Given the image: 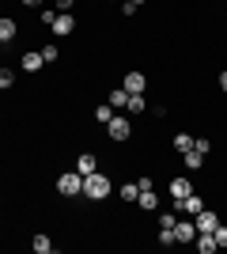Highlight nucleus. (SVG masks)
Wrapping results in <instances>:
<instances>
[{
    "mask_svg": "<svg viewBox=\"0 0 227 254\" xmlns=\"http://www.w3.org/2000/svg\"><path fill=\"white\" fill-rule=\"evenodd\" d=\"M110 179L106 175H98V171H91V175H84V193L91 197V201H102V197H110Z\"/></svg>",
    "mask_w": 227,
    "mask_h": 254,
    "instance_id": "1",
    "label": "nucleus"
},
{
    "mask_svg": "<svg viewBox=\"0 0 227 254\" xmlns=\"http://www.w3.org/2000/svg\"><path fill=\"white\" fill-rule=\"evenodd\" d=\"M57 190L65 193V197L84 193V175H80V171H68V175H61V179H57Z\"/></svg>",
    "mask_w": 227,
    "mask_h": 254,
    "instance_id": "2",
    "label": "nucleus"
},
{
    "mask_svg": "<svg viewBox=\"0 0 227 254\" xmlns=\"http://www.w3.org/2000/svg\"><path fill=\"white\" fill-rule=\"evenodd\" d=\"M106 133H110V140H129V137H133V122L114 114V118L106 122Z\"/></svg>",
    "mask_w": 227,
    "mask_h": 254,
    "instance_id": "3",
    "label": "nucleus"
},
{
    "mask_svg": "<svg viewBox=\"0 0 227 254\" xmlns=\"http://www.w3.org/2000/svg\"><path fill=\"white\" fill-rule=\"evenodd\" d=\"M174 239H178V243H193V239H197V224L178 220V224H174Z\"/></svg>",
    "mask_w": 227,
    "mask_h": 254,
    "instance_id": "4",
    "label": "nucleus"
},
{
    "mask_svg": "<svg viewBox=\"0 0 227 254\" xmlns=\"http://www.w3.org/2000/svg\"><path fill=\"white\" fill-rule=\"evenodd\" d=\"M144 87H148L144 72H129L125 76V91H129V95H144Z\"/></svg>",
    "mask_w": 227,
    "mask_h": 254,
    "instance_id": "5",
    "label": "nucleus"
},
{
    "mask_svg": "<svg viewBox=\"0 0 227 254\" xmlns=\"http://www.w3.org/2000/svg\"><path fill=\"white\" fill-rule=\"evenodd\" d=\"M76 31V19L68 15V11H57V19H53V34H72Z\"/></svg>",
    "mask_w": 227,
    "mask_h": 254,
    "instance_id": "6",
    "label": "nucleus"
},
{
    "mask_svg": "<svg viewBox=\"0 0 227 254\" xmlns=\"http://www.w3.org/2000/svg\"><path fill=\"white\" fill-rule=\"evenodd\" d=\"M193 247H197L201 254H212V251H220V247H216V239H212V232H197Z\"/></svg>",
    "mask_w": 227,
    "mask_h": 254,
    "instance_id": "7",
    "label": "nucleus"
},
{
    "mask_svg": "<svg viewBox=\"0 0 227 254\" xmlns=\"http://www.w3.org/2000/svg\"><path fill=\"white\" fill-rule=\"evenodd\" d=\"M193 224H197V232H212L220 220H216V212H205V209H201V212L193 216Z\"/></svg>",
    "mask_w": 227,
    "mask_h": 254,
    "instance_id": "8",
    "label": "nucleus"
},
{
    "mask_svg": "<svg viewBox=\"0 0 227 254\" xmlns=\"http://www.w3.org/2000/svg\"><path fill=\"white\" fill-rule=\"evenodd\" d=\"M42 50H31V53H23V68H27V72H38V68H42Z\"/></svg>",
    "mask_w": 227,
    "mask_h": 254,
    "instance_id": "9",
    "label": "nucleus"
},
{
    "mask_svg": "<svg viewBox=\"0 0 227 254\" xmlns=\"http://www.w3.org/2000/svg\"><path fill=\"white\" fill-rule=\"evenodd\" d=\"M76 171H80V175H91V171H98V159L91 156V152H84V156L76 159Z\"/></svg>",
    "mask_w": 227,
    "mask_h": 254,
    "instance_id": "10",
    "label": "nucleus"
},
{
    "mask_svg": "<svg viewBox=\"0 0 227 254\" xmlns=\"http://www.w3.org/2000/svg\"><path fill=\"white\" fill-rule=\"evenodd\" d=\"M136 201H140L144 212H155V209H159V197H155V190H140V197H136Z\"/></svg>",
    "mask_w": 227,
    "mask_h": 254,
    "instance_id": "11",
    "label": "nucleus"
},
{
    "mask_svg": "<svg viewBox=\"0 0 227 254\" xmlns=\"http://www.w3.org/2000/svg\"><path fill=\"white\" fill-rule=\"evenodd\" d=\"M15 31H19V27H15V19H8V15H4V19H0V42L8 46L11 38H15Z\"/></svg>",
    "mask_w": 227,
    "mask_h": 254,
    "instance_id": "12",
    "label": "nucleus"
},
{
    "mask_svg": "<svg viewBox=\"0 0 227 254\" xmlns=\"http://www.w3.org/2000/svg\"><path fill=\"white\" fill-rule=\"evenodd\" d=\"M185 193H193V190H189V182H185V179H174L171 182V201H182Z\"/></svg>",
    "mask_w": 227,
    "mask_h": 254,
    "instance_id": "13",
    "label": "nucleus"
},
{
    "mask_svg": "<svg viewBox=\"0 0 227 254\" xmlns=\"http://www.w3.org/2000/svg\"><path fill=\"white\" fill-rule=\"evenodd\" d=\"M201 209H205V201H201L197 193H185V197H182V212H193V216H197Z\"/></svg>",
    "mask_w": 227,
    "mask_h": 254,
    "instance_id": "14",
    "label": "nucleus"
},
{
    "mask_svg": "<svg viewBox=\"0 0 227 254\" xmlns=\"http://www.w3.org/2000/svg\"><path fill=\"white\" fill-rule=\"evenodd\" d=\"M31 247H34V251H38V254H49V251H53V239L38 232V235H34V239H31Z\"/></svg>",
    "mask_w": 227,
    "mask_h": 254,
    "instance_id": "15",
    "label": "nucleus"
},
{
    "mask_svg": "<svg viewBox=\"0 0 227 254\" xmlns=\"http://www.w3.org/2000/svg\"><path fill=\"white\" fill-rule=\"evenodd\" d=\"M185 167H189V171H197V167H205V152H197V148H189V152H185Z\"/></svg>",
    "mask_w": 227,
    "mask_h": 254,
    "instance_id": "16",
    "label": "nucleus"
},
{
    "mask_svg": "<svg viewBox=\"0 0 227 254\" xmlns=\"http://www.w3.org/2000/svg\"><path fill=\"white\" fill-rule=\"evenodd\" d=\"M136 197H140V186H136V182H125V186H121V201H136Z\"/></svg>",
    "mask_w": 227,
    "mask_h": 254,
    "instance_id": "17",
    "label": "nucleus"
},
{
    "mask_svg": "<svg viewBox=\"0 0 227 254\" xmlns=\"http://www.w3.org/2000/svg\"><path fill=\"white\" fill-rule=\"evenodd\" d=\"M125 103H129V91H125V87H121V91H110V106H114V110H121Z\"/></svg>",
    "mask_w": 227,
    "mask_h": 254,
    "instance_id": "18",
    "label": "nucleus"
},
{
    "mask_svg": "<svg viewBox=\"0 0 227 254\" xmlns=\"http://www.w3.org/2000/svg\"><path fill=\"white\" fill-rule=\"evenodd\" d=\"M125 110H129V114H144V95H129Z\"/></svg>",
    "mask_w": 227,
    "mask_h": 254,
    "instance_id": "19",
    "label": "nucleus"
},
{
    "mask_svg": "<svg viewBox=\"0 0 227 254\" xmlns=\"http://www.w3.org/2000/svg\"><path fill=\"white\" fill-rule=\"evenodd\" d=\"M174 148H178V152H189V148H193V137H189V133H178V137H174Z\"/></svg>",
    "mask_w": 227,
    "mask_h": 254,
    "instance_id": "20",
    "label": "nucleus"
},
{
    "mask_svg": "<svg viewBox=\"0 0 227 254\" xmlns=\"http://www.w3.org/2000/svg\"><path fill=\"white\" fill-rule=\"evenodd\" d=\"M212 239H216V247H227V228H224V224L212 228Z\"/></svg>",
    "mask_w": 227,
    "mask_h": 254,
    "instance_id": "21",
    "label": "nucleus"
},
{
    "mask_svg": "<svg viewBox=\"0 0 227 254\" xmlns=\"http://www.w3.org/2000/svg\"><path fill=\"white\" fill-rule=\"evenodd\" d=\"M178 224V212H159V228H174Z\"/></svg>",
    "mask_w": 227,
    "mask_h": 254,
    "instance_id": "22",
    "label": "nucleus"
},
{
    "mask_svg": "<svg viewBox=\"0 0 227 254\" xmlns=\"http://www.w3.org/2000/svg\"><path fill=\"white\" fill-rule=\"evenodd\" d=\"M15 84V72H11V68H0V87H11Z\"/></svg>",
    "mask_w": 227,
    "mask_h": 254,
    "instance_id": "23",
    "label": "nucleus"
},
{
    "mask_svg": "<svg viewBox=\"0 0 227 254\" xmlns=\"http://www.w3.org/2000/svg\"><path fill=\"white\" fill-rule=\"evenodd\" d=\"M95 118H98V122H110V118H114V106H98V110H95Z\"/></svg>",
    "mask_w": 227,
    "mask_h": 254,
    "instance_id": "24",
    "label": "nucleus"
},
{
    "mask_svg": "<svg viewBox=\"0 0 227 254\" xmlns=\"http://www.w3.org/2000/svg\"><path fill=\"white\" fill-rule=\"evenodd\" d=\"M159 243L163 247H174V228H163V232H159Z\"/></svg>",
    "mask_w": 227,
    "mask_h": 254,
    "instance_id": "25",
    "label": "nucleus"
},
{
    "mask_svg": "<svg viewBox=\"0 0 227 254\" xmlns=\"http://www.w3.org/2000/svg\"><path fill=\"white\" fill-rule=\"evenodd\" d=\"M42 61H57V46H53V42L42 46Z\"/></svg>",
    "mask_w": 227,
    "mask_h": 254,
    "instance_id": "26",
    "label": "nucleus"
},
{
    "mask_svg": "<svg viewBox=\"0 0 227 254\" xmlns=\"http://www.w3.org/2000/svg\"><path fill=\"white\" fill-rule=\"evenodd\" d=\"M72 4H76V0H57V8H61V11H68Z\"/></svg>",
    "mask_w": 227,
    "mask_h": 254,
    "instance_id": "27",
    "label": "nucleus"
},
{
    "mask_svg": "<svg viewBox=\"0 0 227 254\" xmlns=\"http://www.w3.org/2000/svg\"><path fill=\"white\" fill-rule=\"evenodd\" d=\"M220 87H224V95H227V72H220Z\"/></svg>",
    "mask_w": 227,
    "mask_h": 254,
    "instance_id": "28",
    "label": "nucleus"
},
{
    "mask_svg": "<svg viewBox=\"0 0 227 254\" xmlns=\"http://www.w3.org/2000/svg\"><path fill=\"white\" fill-rule=\"evenodd\" d=\"M23 4H27V8H38V4H42V0H23Z\"/></svg>",
    "mask_w": 227,
    "mask_h": 254,
    "instance_id": "29",
    "label": "nucleus"
},
{
    "mask_svg": "<svg viewBox=\"0 0 227 254\" xmlns=\"http://www.w3.org/2000/svg\"><path fill=\"white\" fill-rule=\"evenodd\" d=\"M133 4H144V0H133Z\"/></svg>",
    "mask_w": 227,
    "mask_h": 254,
    "instance_id": "30",
    "label": "nucleus"
},
{
    "mask_svg": "<svg viewBox=\"0 0 227 254\" xmlns=\"http://www.w3.org/2000/svg\"><path fill=\"white\" fill-rule=\"evenodd\" d=\"M0 91H4V87H0Z\"/></svg>",
    "mask_w": 227,
    "mask_h": 254,
    "instance_id": "31",
    "label": "nucleus"
}]
</instances>
